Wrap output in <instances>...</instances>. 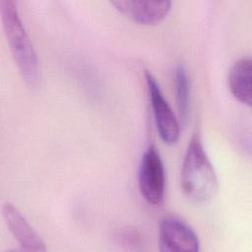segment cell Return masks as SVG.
Masks as SVG:
<instances>
[{
    "mask_svg": "<svg viewBox=\"0 0 252 252\" xmlns=\"http://www.w3.org/2000/svg\"><path fill=\"white\" fill-rule=\"evenodd\" d=\"M0 14L10 51L25 83L31 89L39 85L38 59L13 0H0Z\"/></svg>",
    "mask_w": 252,
    "mask_h": 252,
    "instance_id": "1",
    "label": "cell"
},
{
    "mask_svg": "<svg viewBox=\"0 0 252 252\" xmlns=\"http://www.w3.org/2000/svg\"><path fill=\"white\" fill-rule=\"evenodd\" d=\"M180 182L185 196L195 203H206L218 192L219 181L216 171L198 134H194L188 144L182 162Z\"/></svg>",
    "mask_w": 252,
    "mask_h": 252,
    "instance_id": "2",
    "label": "cell"
},
{
    "mask_svg": "<svg viewBox=\"0 0 252 252\" xmlns=\"http://www.w3.org/2000/svg\"><path fill=\"white\" fill-rule=\"evenodd\" d=\"M140 192L146 201L159 205L164 198L165 174L163 163L157 147L152 144L144 152L138 171Z\"/></svg>",
    "mask_w": 252,
    "mask_h": 252,
    "instance_id": "3",
    "label": "cell"
},
{
    "mask_svg": "<svg viewBox=\"0 0 252 252\" xmlns=\"http://www.w3.org/2000/svg\"><path fill=\"white\" fill-rule=\"evenodd\" d=\"M145 76L158 135L163 143L173 145L179 138L180 124L163 96L156 77L148 70Z\"/></svg>",
    "mask_w": 252,
    "mask_h": 252,
    "instance_id": "4",
    "label": "cell"
},
{
    "mask_svg": "<svg viewBox=\"0 0 252 252\" xmlns=\"http://www.w3.org/2000/svg\"><path fill=\"white\" fill-rule=\"evenodd\" d=\"M159 249L161 252H197L200 241L184 220L175 216H166L159 223Z\"/></svg>",
    "mask_w": 252,
    "mask_h": 252,
    "instance_id": "5",
    "label": "cell"
},
{
    "mask_svg": "<svg viewBox=\"0 0 252 252\" xmlns=\"http://www.w3.org/2000/svg\"><path fill=\"white\" fill-rule=\"evenodd\" d=\"M1 211L9 230L25 250L35 252L46 250L42 238L28 222L17 207L10 202H5L2 204Z\"/></svg>",
    "mask_w": 252,
    "mask_h": 252,
    "instance_id": "6",
    "label": "cell"
},
{
    "mask_svg": "<svg viewBox=\"0 0 252 252\" xmlns=\"http://www.w3.org/2000/svg\"><path fill=\"white\" fill-rule=\"evenodd\" d=\"M115 8L132 21L141 25H154L163 20L170 11V1L115 0Z\"/></svg>",
    "mask_w": 252,
    "mask_h": 252,
    "instance_id": "7",
    "label": "cell"
},
{
    "mask_svg": "<svg viewBox=\"0 0 252 252\" xmlns=\"http://www.w3.org/2000/svg\"><path fill=\"white\" fill-rule=\"evenodd\" d=\"M252 61L249 57L237 60L230 68L227 84L232 95L240 102L251 106L252 103Z\"/></svg>",
    "mask_w": 252,
    "mask_h": 252,
    "instance_id": "8",
    "label": "cell"
},
{
    "mask_svg": "<svg viewBox=\"0 0 252 252\" xmlns=\"http://www.w3.org/2000/svg\"><path fill=\"white\" fill-rule=\"evenodd\" d=\"M175 85V96L179 117L182 121H185L189 112V100H190V85L186 68L183 64H178L174 74Z\"/></svg>",
    "mask_w": 252,
    "mask_h": 252,
    "instance_id": "9",
    "label": "cell"
}]
</instances>
